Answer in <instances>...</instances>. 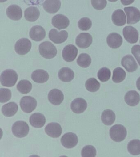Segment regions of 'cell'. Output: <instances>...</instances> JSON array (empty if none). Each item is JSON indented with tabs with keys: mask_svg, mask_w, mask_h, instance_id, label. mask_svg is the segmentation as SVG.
I'll use <instances>...</instances> for the list:
<instances>
[{
	"mask_svg": "<svg viewBox=\"0 0 140 157\" xmlns=\"http://www.w3.org/2000/svg\"><path fill=\"white\" fill-rule=\"evenodd\" d=\"M39 50L41 56L46 59L53 58L57 53L56 47L49 41L42 43L39 46Z\"/></svg>",
	"mask_w": 140,
	"mask_h": 157,
	"instance_id": "7a4b0ae2",
	"label": "cell"
},
{
	"mask_svg": "<svg viewBox=\"0 0 140 157\" xmlns=\"http://www.w3.org/2000/svg\"><path fill=\"white\" fill-rule=\"evenodd\" d=\"M87 107L86 101L82 98H76L71 103V109L75 113H82L85 111Z\"/></svg>",
	"mask_w": 140,
	"mask_h": 157,
	"instance_id": "e0dca14e",
	"label": "cell"
},
{
	"mask_svg": "<svg viewBox=\"0 0 140 157\" xmlns=\"http://www.w3.org/2000/svg\"><path fill=\"white\" fill-rule=\"evenodd\" d=\"M111 72L109 68L103 67L98 71V77L99 80L102 82H106L110 79Z\"/></svg>",
	"mask_w": 140,
	"mask_h": 157,
	"instance_id": "e575fe53",
	"label": "cell"
},
{
	"mask_svg": "<svg viewBox=\"0 0 140 157\" xmlns=\"http://www.w3.org/2000/svg\"><path fill=\"white\" fill-rule=\"evenodd\" d=\"M61 144L67 148H72L77 145L78 138L77 135L72 132H67L61 138Z\"/></svg>",
	"mask_w": 140,
	"mask_h": 157,
	"instance_id": "30bf717a",
	"label": "cell"
},
{
	"mask_svg": "<svg viewBox=\"0 0 140 157\" xmlns=\"http://www.w3.org/2000/svg\"><path fill=\"white\" fill-rule=\"evenodd\" d=\"M31 41L27 38H22L16 43L14 48L16 52L19 55H26L31 49Z\"/></svg>",
	"mask_w": 140,
	"mask_h": 157,
	"instance_id": "8992f818",
	"label": "cell"
},
{
	"mask_svg": "<svg viewBox=\"0 0 140 157\" xmlns=\"http://www.w3.org/2000/svg\"><path fill=\"white\" fill-rule=\"evenodd\" d=\"M46 134L53 138L59 137L62 132V129L59 124L56 122H51L48 124L45 128Z\"/></svg>",
	"mask_w": 140,
	"mask_h": 157,
	"instance_id": "4fadbf2b",
	"label": "cell"
},
{
	"mask_svg": "<svg viewBox=\"0 0 140 157\" xmlns=\"http://www.w3.org/2000/svg\"><path fill=\"white\" fill-rule=\"evenodd\" d=\"M29 35L32 40L36 41H40L45 39L46 36V32L41 26H34L30 29Z\"/></svg>",
	"mask_w": 140,
	"mask_h": 157,
	"instance_id": "2e32d148",
	"label": "cell"
},
{
	"mask_svg": "<svg viewBox=\"0 0 140 157\" xmlns=\"http://www.w3.org/2000/svg\"><path fill=\"white\" fill-rule=\"evenodd\" d=\"M78 52V49L75 46L70 44L64 48L62 52V57L67 62H72L77 57Z\"/></svg>",
	"mask_w": 140,
	"mask_h": 157,
	"instance_id": "8fae6325",
	"label": "cell"
},
{
	"mask_svg": "<svg viewBox=\"0 0 140 157\" xmlns=\"http://www.w3.org/2000/svg\"><path fill=\"white\" fill-rule=\"evenodd\" d=\"M101 120L104 124L107 126H110L115 122V113L110 109L104 110L102 114Z\"/></svg>",
	"mask_w": 140,
	"mask_h": 157,
	"instance_id": "f1b7e54d",
	"label": "cell"
},
{
	"mask_svg": "<svg viewBox=\"0 0 140 157\" xmlns=\"http://www.w3.org/2000/svg\"><path fill=\"white\" fill-rule=\"evenodd\" d=\"M31 78L36 83H44L48 80L49 75L45 70H36L32 73Z\"/></svg>",
	"mask_w": 140,
	"mask_h": 157,
	"instance_id": "d4e9b609",
	"label": "cell"
},
{
	"mask_svg": "<svg viewBox=\"0 0 140 157\" xmlns=\"http://www.w3.org/2000/svg\"><path fill=\"white\" fill-rule=\"evenodd\" d=\"M96 154V149L92 145L85 146L82 151V156L83 157H94Z\"/></svg>",
	"mask_w": 140,
	"mask_h": 157,
	"instance_id": "d590c367",
	"label": "cell"
},
{
	"mask_svg": "<svg viewBox=\"0 0 140 157\" xmlns=\"http://www.w3.org/2000/svg\"><path fill=\"white\" fill-rule=\"evenodd\" d=\"M86 88L90 92H95L99 90L100 84L95 78H91L87 80L85 83Z\"/></svg>",
	"mask_w": 140,
	"mask_h": 157,
	"instance_id": "836d02e7",
	"label": "cell"
},
{
	"mask_svg": "<svg viewBox=\"0 0 140 157\" xmlns=\"http://www.w3.org/2000/svg\"><path fill=\"white\" fill-rule=\"evenodd\" d=\"M7 1V0H0V2H5V1Z\"/></svg>",
	"mask_w": 140,
	"mask_h": 157,
	"instance_id": "ee69618b",
	"label": "cell"
},
{
	"mask_svg": "<svg viewBox=\"0 0 140 157\" xmlns=\"http://www.w3.org/2000/svg\"><path fill=\"white\" fill-rule=\"evenodd\" d=\"M123 35L126 41L130 44H135L137 42L139 34L137 29L132 26H126L123 28Z\"/></svg>",
	"mask_w": 140,
	"mask_h": 157,
	"instance_id": "52a82bcc",
	"label": "cell"
},
{
	"mask_svg": "<svg viewBox=\"0 0 140 157\" xmlns=\"http://www.w3.org/2000/svg\"><path fill=\"white\" fill-rule=\"evenodd\" d=\"M40 16V11L36 7H28L24 11V17L25 19L29 21H35L39 18Z\"/></svg>",
	"mask_w": 140,
	"mask_h": 157,
	"instance_id": "4316f807",
	"label": "cell"
},
{
	"mask_svg": "<svg viewBox=\"0 0 140 157\" xmlns=\"http://www.w3.org/2000/svg\"><path fill=\"white\" fill-rule=\"evenodd\" d=\"M136 87L140 91V77L138 78L137 81H136Z\"/></svg>",
	"mask_w": 140,
	"mask_h": 157,
	"instance_id": "b9f144b4",
	"label": "cell"
},
{
	"mask_svg": "<svg viewBox=\"0 0 140 157\" xmlns=\"http://www.w3.org/2000/svg\"><path fill=\"white\" fill-rule=\"evenodd\" d=\"M68 34L66 30L58 32L57 29H51L49 34V38L55 44H60L66 41L68 38Z\"/></svg>",
	"mask_w": 140,
	"mask_h": 157,
	"instance_id": "9c48e42d",
	"label": "cell"
},
{
	"mask_svg": "<svg viewBox=\"0 0 140 157\" xmlns=\"http://www.w3.org/2000/svg\"><path fill=\"white\" fill-rule=\"evenodd\" d=\"M93 42V37L88 33H82L78 35L76 39V44L82 49L89 47Z\"/></svg>",
	"mask_w": 140,
	"mask_h": 157,
	"instance_id": "7c38bea8",
	"label": "cell"
},
{
	"mask_svg": "<svg viewBox=\"0 0 140 157\" xmlns=\"http://www.w3.org/2000/svg\"><path fill=\"white\" fill-rule=\"evenodd\" d=\"M58 77L62 82H70L74 78V72L69 67H63L59 71Z\"/></svg>",
	"mask_w": 140,
	"mask_h": 157,
	"instance_id": "484cf974",
	"label": "cell"
},
{
	"mask_svg": "<svg viewBox=\"0 0 140 157\" xmlns=\"http://www.w3.org/2000/svg\"><path fill=\"white\" fill-rule=\"evenodd\" d=\"M121 64L129 72L136 71L138 67L137 63L134 57L130 55H126L122 58L121 60Z\"/></svg>",
	"mask_w": 140,
	"mask_h": 157,
	"instance_id": "9a60e30c",
	"label": "cell"
},
{
	"mask_svg": "<svg viewBox=\"0 0 140 157\" xmlns=\"http://www.w3.org/2000/svg\"><path fill=\"white\" fill-rule=\"evenodd\" d=\"M135 0H121V3L124 6H128L133 3Z\"/></svg>",
	"mask_w": 140,
	"mask_h": 157,
	"instance_id": "60d3db41",
	"label": "cell"
},
{
	"mask_svg": "<svg viewBox=\"0 0 140 157\" xmlns=\"http://www.w3.org/2000/svg\"><path fill=\"white\" fill-rule=\"evenodd\" d=\"M109 134L110 138L114 142H122L126 138L127 131L126 128L121 124H116L110 128Z\"/></svg>",
	"mask_w": 140,
	"mask_h": 157,
	"instance_id": "3957f363",
	"label": "cell"
},
{
	"mask_svg": "<svg viewBox=\"0 0 140 157\" xmlns=\"http://www.w3.org/2000/svg\"><path fill=\"white\" fill-rule=\"evenodd\" d=\"M127 16V24H134L140 21V11L138 9L134 7L124 8Z\"/></svg>",
	"mask_w": 140,
	"mask_h": 157,
	"instance_id": "ba28073f",
	"label": "cell"
},
{
	"mask_svg": "<svg viewBox=\"0 0 140 157\" xmlns=\"http://www.w3.org/2000/svg\"><path fill=\"white\" fill-rule=\"evenodd\" d=\"M32 88V84L27 80H22L17 85V89L22 94H27Z\"/></svg>",
	"mask_w": 140,
	"mask_h": 157,
	"instance_id": "4dcf8cb0",
	"label": "cell"
},
{
	"mask_svg": "<svg viewBox=\"0 0 140 157\" xmlns=\"http://www.w3.org/2000/svg\"><path fill=\"white\" fill-rule=\"evenodd\" d=\"M18 80V74L13 70H5L1 75V82L3 86L13 87L15 85Z\"/></svg>",
	"mask_w": 140,
	"mask_h": 157,
	"instance_id": "6da1fadb",
	"label": "cell"
},
{
	"mask_svg": "<svg viewBox=\"0 0 140 157\" xmlns=\"http://www.w3.org/2000/svg\"><path fill=\"white\" fill-rule=\"evenodd\" d=\"M45 10L50 13H55L58 12L61 7L60 0H46L43 3Z\"/></svg>",
	"mask_w": 140,
	"mask_h": 157,
	"instance_id": "44dd1931",
	"label": "cell"
},
{
	"mask_svg": "<svg viewBox=\"0 0 140 157\" xmlns=\"http://www.w3.org/2000/svg\"><path fill=\"white\" fill-rule=\"evenodd\" d=\"M18 110V104L14 102H11L5 104L2 108V112L3 115L8 117L14 116Z\"/></svg>",
	"mask_w": 140,
	"mask_h": 157,
	"instance_id": "83f0119b",
	"label": "cell"
},
{
	"mask_svg": "<svg viewBox=\"0 0 140 157\" xmlns=\"http://www.w3.org/2000/svg\"><path fill=\"white\" fill-rule=\"evenodd\" d=\"M29 121L33 127L40 128L45 125L46 119L43 114L40 113H35L30 116Z\"/></svg>",
	"mask_w": 140,
	"mask_h": 157,
	"instance_id": "603a6c76",
	"label": "cell"
},
{
	"mask_svg": "<svg viewBox=\"0 0 140 157\" xmlns=\"http://www.w3.org/2000/svg\"></svg>",
	"mask_w": 140,
	"mask_h": 157,
	"instance_id": "f6af8a7d",
	"label": "cell"
},
{
	"mask_svg": "<svg viewBox=\"0 0 140 157\" xmlns=\"http://www.w3.org/2000/svg\"><path fill=\"white\" fill-rule=\"evenodd\" d=\"M52 24L54 27L60 30L67 28L70 24V21L64 15L57 14L52 18Z\"/></svg>",
	"mask_w": 140,
	"mask_h": 157,
	"instance_id": "5bb4252c",
	"label": "cell"
},
{
	"mask_svg": "<svg viewBox=\"0 0 140 157\" xmlns=\"http://www.w3.org/2000/svg\"><path fill=\"white\" fill-rule=\"evenodd\" d=\"M20 105L22 110L29 113L36 109L37 102L36 99L32 97L24 96L21 99Z\"/></svg>",
	"mask_w": 140,
	"mask_h": 157,
	"instance_id": "5b68a950",
	"label": "cell"
},
{
	"mask_svg": "<svg viewBox=\"0 0 140 157\" xmlns=\"http://www.w3.org/2000/svg\"><path fill=\"white\" fill-rule=\"evenodd\" d=\"M109 1H110L111 2H116L118 0H108Z\"/></svg>",
	"mask_w": 140,
	"mask_h": 157,
	"instance_id": "7bdbcfd3",
	"label": "cell"
},
{
	"mask_svg": "<svg viewBox=\"0 0 140 157\" xmlns=\"http://www.w3.org/2000/svg\"><path fill=\"white\" fill-rule=\"evenodd\" d=\"M126 77L125 71L121 67H118L114 70L113 72L112 80L115 83L122 82Z\"/></svg>",
	"mask_w": 140,
	"mask_h": 157,
	"instance_id": "1f68e13d",
	"label": "cell"
},
{
	"mask_svg": "<svg viewBox=\"0 0 140 157\" xmlns=\"http://www.w3.org/2000/svg\"><path fill=\"white\" fill-rule=\"evenodd\" d=\"M91 62L90 56L86 53L81 54L77 59V63L78 66L83 68H86L89 67Z\"/></svg>",
	"mask_w": 140,
	"mask_h": 157,
	"instance_id": "d6a6232c",
	"label": "cell"
},
{
	"mask_svg": "<svg viewBox=\"0 0 140 157\" xmlns=\"http://www.w3.org/2000/svg\"><path fill=\"white\" fill-rule=\"evenodd\" d=\"M29 125L25 121H18L14 123L12 127V131L14 136L18 138L26 137L29 133Z\"/></svg>",
	"mask_w": 140,
	"mask_h": 157,
	"instance_id": "277c9868",
	"label": "cell"
},
{
	"mask_svg": "<svg viewBox=\"0 0 140 157\" xmlns=\"http://www.w3.org/2000/svg\"><path fill=\"white\" fill-rule=\"evenodd\" d=\"M111 18L113 23L118 26H122L126 24V16L122 10L118 9L114 11Z\"/></svg>",
	"mask_w": 140,
	"mask_h": 157,
	"instance_id": "cb8c5ba5",
	"label": "cell"
},
{
	"mask_svg": "<svg viewBox=\"0 0 140 157\" xmlns=\"http://www.w3.org/2000/svg\"><path fill=\"white\" fill-rule=\"evenodd\" d=\"M12 96L11 91L7 88H1L0 89V102L5 103L10 100Z\"/></svg>",
	"mask_w": 140,
	"mask_h": 157,
	"instance_id": "74e56055",
	"label": "cell"
},
{
	"mask_svg": "<svg viewBox=\"0 0 140 157\" xmlns=\"http://www.w3.org/2000/svg\"><path fill=\"white\" fill-rule=\"evenodd\" d=\"M131 52L140 66V45H134L131 48Z\"/></svg>",
	"mask_w": 140,
	"mask_h": 157,
	"instance_id": "ab89813d",
	"label": "cell"
},
{
	"mask_svg": "<svg viewBox=\"0 0 140 157\" xmlns=\"http://www.w3.org/2000/svg\"><path fill=\"white\" fill-rule=\"evenodd\" d=\"M49 101L54 105H59L64 100L63 93L61 90L58 89L51 90L48 94Z\"/></svg>",
	"mask_w": 140,
	"mask_h": 157,
	"instance_id": "ffe728a7",
	"label": "cell"
},
{
	"mask_svg": "<svg viewBox=\"0 0 140 157\" xmlns=\"http://www.w3.org/2000/svg\"><path fill=\"white\" fill-rule=\"evenodd\" d=\"M126 104L131 106L138 105L140 101V96L136 90H130L127 92L125 96Z\"/></svg>",
	"mask_w": 140,
	"mask_h": 157,
	"instance_id": "7402d4cb",
	"label": "cell"
},
{
	"mask_svg": "<svg viewBox=\"0 0 140 157\" xmlns=\"http://www.w3.org/2000/svg\"><path fill=\"white\" fill-rule=\"evenodd\" d=\"M6 14L8 18L12 20L19 21L22 17V10L18 5H13L7 8Z\"/></svg>",
	"mask_w": 140,
	"mask_h": 157,
	"instance_id": "d6986e66",
	"label": "cell"
},
{
	"mask_svg": "<svg viewBox=\"0 0 140 157\" xmlns=\"http://www.w3.org/2000/svg\"><path fill=\"white\" fill-rule=\"evenodd\" d=\"M106 42L110 48L117 49L120 48L122 45V38L120 34L117 33H113L108 36Z\"/></svg>",
	"mask_w": 140,
	"mask_h": 157,
	"instance_id": "ac0fdd59",
	"label": "cell"
},
{
	"mask_svg": "<svg viewBox=\"0 0 140 157\" xmlns=\"http://www.w3.org/2000/svg\"><path fill=\"white\" fill-rule=\"evenodd\" d=\"M127 149L129 153L134 155L140 154V140L135 139L129 142L127 145Z\"/></svg>",
	"mask_w": 140,
	"mask_h": 157,
	"instance_id": "f546056e",
	"label": "cell"
},
{
	"mask_svg": "<svg viewBox=\"0 0 140 157\" xmlns=\"http://www.w3.org/2000/svg\"><path fill=\"white\" fill-rule=\"evenodd\" d=\"M91 2L93 7L98 10L104 9L107 5L106 0H91Z\"/></svg>",
	"mask_w": 140,
	"mask_h": 157,
	"instance_id": "f35d334b",
	"label": "cell"
},
{
	"mask_svg": "<svg viewBox=\"0 0 140 157\" xmlns=\"http://www.w3.org/2000/svg\"><path fill=\"white\" fill-rule=\"evenodd\" d=\"M78 28L81 30L87 31L89 30L91 28L92 25V21L90 18L84 17L81 18L78 22Z\"/></svg>",
	"mask_w": 140,
	"mask_h": 157,
	"instance_id": "8d00e7d4",
	"label": "cell"
}]
</instances>
